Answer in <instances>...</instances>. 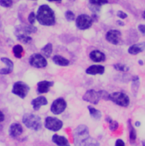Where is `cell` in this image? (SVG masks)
<instances>
[{
	"instance_id": "6da1fadb",
	"label": "cell",
	"mask_w": 145,
	"mask_h": 146,
	"mask_svg": "<svg viewBox=\"0 0 145 146\" xmlns=\"http://www.w3.org/2000/svg\"><path fill=\"white\" fill-rule=\"evenodd\" d=\"M36 18L41 25L52 26L56 23V16L55 11L48 5H40L36 12Z\"/></svg>"
},
{
	"instance_id": "7a4b0ae2",
	"label": "cell",
	"mask_w": 145,
	"mask_h": 146,
	"mask_svg": "<svg viewBox=\"0 0 145 146\" xmlns=\"http://www.w3.org/2000/svg\"><path fill=\"white\" fill-rule=\"evenodd\" d=\"M22 122L26 127L35 131H39L42 127L41 118L34 114H25L22 118Z\"/></svg>"
},
{
	"instance_id": "3957f363",
	"label": "cell",
	"mask_w": 145,
	"mask_h": 146,
	"mask_svg": "<svg viewBox=\"0 0 145 146\" xmlns=\"http://www.w3.org/2000/svg\"><path fill=\"white\" fill-rule=\"evenodd\" d=\"M109 100L116 105L123 108L128 107L130 102L129 96L126 93L121 92H115L109 94Z\"/></svg>"
},
{
	"instance_id": "277c9868",
	"label": "cell",
	"mask_w": 145,
	"mask_h": 146,
	"mask_svg": "<svg viewBox=\"0 0 145 146\" xmlns=\"http://www.w3.org/2000/svg\"><path fill=\"white\" fill-rule=\"evenodd\" d=\"M89 129L85 125H80L75 129L73 133L74 142L75 146L78 145L90 136Z\"/></svg>"
},
{
	"instance_id": "5b68a950",
	"label": "cell",
	"mask_w": 145,
	"mask_h": 146,
	"mask_svg": "<svg viewBox=\"0 0 145 146\" xmlns=\"http://www.w3.org/2000/svg\"><path fill=\"white\" fill-rule=\"evenodd\" d=\"M30 90V88L26 83L19 81L14 84L11 92L14 94L24 99L27 96Z\"/></svg>"
},
{
	"instance_id": "8992f818",
	"label": "cell",
	"mask_w": 145,
	"mask_h": 146,
	"mask_svg": "<svg viewBox=\"0 0 145 146\" xmlns=\"http://www.w3.org/2000/svg\"><path fill=\"white\" fill-rule=\"evenodd\" d=\"M29 63L31 67L36 68H43L47 66L46 58L41 54L34 53L29 58Z\"/></svg>"
},
{
	"instance_id": "52a82bcc",
	"label": "cell",
	"mask_w": 145,
	"mask_h": 146,
	"mask_svg": "<svg viewBox=\"0 0 145 146\" xmlns=\"http://www.w3.org/2000/svg\"><path fill=\"white\" fill-rule=\"evenodd\" d=\"M63 122L56 117H47L45 119V127L50 131H59L63 128Z\"/></svg>"
},
{
	"instance_id": "ba28073f",
	"label": "cell",
	"mask_w": 145,
	"mask_h": 146,
	"mask_svg": "<svg viewBox=\"0 0 145 146\" xmlns=\"http://www.w3.org/2000/svg\"><path fill=\"white\" fill-rule=\"evenodd\" d=\"M93 23L92 19L88 15L82 14L77 17L75 20L76 27L80 30H84L91 27Z\"/></svg>"
},
{
	"instance_id": "9c48e42d",
	"label": "cell",
	"mask_w": 145,
	"mask_h": 146,
	"mask_svg": "<svg viewBox=\"0 0 145 146\" xmlns=\"http://www.w3.org/2000/svg\"><path fill=\"white\" fill-rule=\"evenodd\" d=\"M67 108V102L62 97L56 99L51 106V111L55 115L62 114Z\"/></svg>"
},
{
	"instance_id": "30bf717a",
	"label": "cell",
	"mask_w": 145,
	"mask_h": 146,
	"mask_svg": "<svg viewBox=\"0 0 145 146\" xmlns=\"http://www.w3.org/2000/svg\"><path fill=\"white\" fill-rule=\"evenodd\" d=\"M83 101L93 105H97L99 102L100 97L98 93L94 89H89L87 90L82 96Z\"/></svg>"
},
{
	"instance_id": "8fae6325",
	"label": "cell",
	"mask_w": 145,
	"mask_h": 146,
	"mask_svg": "<svg viewBox=\"0 0 145 146\" xmlns=\"http://www.w3.org/2000/svg\"><path fill=\"white\" fill-rule=\"evenodd\" d=\"M122 34L117 30H110L105 34V39L111 44L118 45L121 40Z\"/></svg>"
},
{
	"instance_id": "7c38bea8",
	"label": "cell",
	"mask_w": 145,
	"mask_h": 146,
	"mask_svg": "<svg viewBox=\"0 0 145 146\" xmlns=\"http://www.w3.org/2000/svg\"><path fill=\"white\" fill-rule=\"evenodd\" d=\"M54 85L53 81L43 80L39 81L37 84V92L38 94H44L48 93L50 88Z\"/></svg>"
},
{
	"instance_id": "4fadbf2b",
	"label": "cell",
	"mask_w": 145,
	"mask_h": 146,
	"mask_svg": "<svg viewBox=\"0 0 145 146\" xmlns=\"http://www.w3.org/2000/svg\"><path fill=\"white\" fill-rule=\"evenodd\" d=\"M23 127L18 123H12L9 129V134L12 138H17L23 133Z\"/></svg>"
},
{
	"instance_id": "5bb4252c",
	"label": "cell",
	"mask_w": 145,
	"mask_h": 146,
	"mask_svg": "<svg viewBox=\"0 0 145 146\" xmlns=\"http://www.w3.org/2000/svg\"><path fill=\"white\" fill-rule=\"evenodd\" d=\"M90 59L95 63L103 62L105 60V55L99 50H93L89 54Z\"/></svg>"
},
{
	"instance_id": "9a60e30c",
	"label": "cell",
	"mask_w": 145,
	"mask_h": 146,
	"mask_svg": "<svg viewBox=\"0 0 145 146\" xmlns=\"http://www.w3.org/2000/svg\"><path fill=\"white\" fill-rule=\"evenodd\" d=\"M48 103V100L44 96H39L32 100L31 104L32 105L34 110L38 111L42 106L47 105Z\"/></svg>"
},
{
	"instance_id": "2e32d148",
	"label": "cell",
	"mask_w": 145,
	"mask_h": 146,
	"mask_svg": "<svg viewBox=\"0 0 145 146\" xmlns=\"http://www.w3.org/2000/svg\"><path fill=\"white\" fill-rule=\"evenodd\" d=\"M105 72V67L102 65H92L88 67L86 70V73L89 75L103 74Z\"/></svg>"
},
{
	"instance_id": "e0dca14e",
	"label": "cell",
	"mask_w": 145,
	"mask_h": 146,
	"mask_svg": "<svg viewBox=\"0 0 145 146\" xmlns=\"http://www.w3.org/2000/svg\"><path fill=\"white\" fill-rule=\"evenodd\" d=\"M145 50V42L134 44L129 47L128 52L132 55H136Z\"/></svg>"
},
{
	"instance_id": "ac0fdd59",
	"label": "cell",
	"mask_w": 145,
	"mask_h": 146,
	"mask_svg": "<svg viewBox=\"0 0 145 146\" xmlns=\"http://www.w3.org/2000/svg\"><path fill=\"white\" fill-rule=\"evenodd\" d=\"M52 142L58 146H71L68 139L64 136L54 134L52 138Z\"/></svg>"
},
{
	"instance_id": "d6986e66",
	"label": "cell",
	"mask_w": 145,
	"mask_h": 146,
	"mask_svg": "<svg viewBox=\"0 0 145 146\" xmlns=\"http://www.w3.org/2000/svg\"><path fill=\"white\" fill-rule=\"evenodd\" d=\"M128 127L129 130V139L131 144H134L137 140V131L133 125L132 120L129 119L128 120Z\"/></svg>"
},
{
	"instance_id": "ffe728a7",
	"label": "cell",
	"mask_w": 145,
	"mask_h": 146,
	"mask_svg": "<svg viewBox=\"0 0 145 146\" xmlns=\"http://www.w3.org/2000/svg\"><path fill=\"white\" fill-rule=\"evenodd\" d=\"M52 61L55 64L61 67H67L70 64V62L68 59L63 56L58 55H55L52 58Z\"/></svg>"
},
{
	"instance_id": "44dd1931",
	"label": "cell",
	"mask_w": 145,
	"mask_h": 146,
	"mask_svg": "<svg viewBox=\"0 0 145 146\" xmlns=\"http://www.w3.org/2000/svg\"><path fill=\"white\" fill-rule=\"evenodd\" d=\"M87 109L88 110L89 114L91 118L95 120H99L102 117V114L101 111L95 108L94 107L92 106H87Z\"/></svg>"
},
{
	"instance_id": "7402d4cb",
	"label": "cell",
	"mask_w": 145,
	"mask_h": 146,
	"mask_svg": "<svg viewBox=\"0 0 145 146\" xmlns=\"http://www.w3.org/2000/svg\"><path fill=\"white\" fill-rule=\"evenodd\" d=\"M16 30H22V31L23 32V34L26 35H30L32 34H35L38 31V28L34 25H28L25 26L23 27H19V26L18 27V29Z\"/></svg>"
},
{
	"instance_id": "603a6c76",
	"label": "cell",
	"mask_w": 145,
	"mask_h": 146,
	"mask_svg": "<svg viewBox=\"0 0 145 146\" xmlns=\"http://www.w3.org/2000/svg\"><path fill=\"white\" fill-rule=\"evenodd\" d=\"M41 52L45 58H49L51 56L53 52V45L51 43H48L45 44L42 49Z\"/></svg>"
},
{
	"instance_id": "cb8c5ba5",
	"label": "cell",
	"mask_w": 145,
	"mask_h": 146,
	"mask_svg": "<svg viewBox=\"0 0 145 146\" xmlns=\"http://www.w3.org/2000/svg\"><path fill=\"white\" fill-rule=\"evenodd\" d=\"M78 146H100V144L96 139L89 136L83 140Z\"/></svg>"
},
{
	"instance_id": "d4e9b609",
	"label": "cell",
	"mask_w": 145,
	"mask_h": 146,
	"mask_svg": "<svg viewBox=\"0 0 145 146\" xmlns=\"http://www.w3.org/2000/svg\"><path fill=\"white\" fill-rule=\"evenodd\" d=\"M132 91L134 95L135 94H137L140 85V77L138 76H133L132 77Z\"/></svg>"
},
{
	"instance_id": "484cf974",
	"label": "cell",
	"mask_w": 145,
	"mask_h": 146,
	"mask_svg": "<svg viewBox=\"0 0 145 146\" xmlns=\"http://www.w3.org/2000/svg\"><path fill=\"white\" fill-rule=\"evenodd\" d=\"M13 52L16 58L21 59L23 54L24 48L20 44H16L13 48Z\"/></svg>"
},
{
	"instance_id": "4316f807",
	"label": "cell",
	"mask_w": 145,
	"mask_h": 146,
	"mask_svg": "<svg viewBox=\"0 0 145 146\" xmlns=\"http://www.w3.org/2000/svg\"><path fill=\"white\" fill-rule=\"evenodd\" d=\"M16 37L18 40L24 44H27L32 40V38L31 36L24 34H16Z\"/></svg>"
},
{
	"instance_id": "83f0119b",
	"label": "cell",
	"mask_w": 145,
	"mask_h": 146,
	"mask_svg": "<svg viewBox=\"0 0 145 146\" xmlns=\"http://www.w3.org/2000/svg\"><path fill=\"white\" fill-rule=\"evenodd\" d=\"M113 68L117 71L127 72H128L130 70L129 67L127 65L122 64V63H116L113 65Z\"/></svg>"
},
{
	"instance_id": "f1b7e54d",
	"label": "cell",
	"mask_w": 145,
	"mask_h": 146,
	"mask_svg": "<svg viewBox=\"0 0 145 146\" xmlns=\"http://www.w3.org/2000/svg\"><path fill=\"white\" fill-rule=\"evenodd\" d=\"M89 3L91 5L100 7L108 3V0H89Z\"/></svg>"
},
{
	"instance_id": "f546056e",
	"label": "cell",
	"mask_w": 145,
	"mask_h": 146,
	"mask_svg": "<svg viewBox=\"0 0 145 146\" xmlns=\"http://www.w3.org/2000/svg\"><path fill=\"white\" fill-rule=\"evenodd\" d=\"M1 61L6 66V67L14 70V63L10 59L6 57H3L1 58Z\"/></svg>"
},
{
	"instance_id": "4dcf8cb0",
	"label": "cell",
	"mask_w": 145,
	"mask_h": 146,
	"mask_svg": "<svg viewBox=\"0 0 145 146\" xmlns=\"http://www.w3.org/2000/svg\"><path fill=\"white\" fill-rule=\"evenodd\" d=\"M108 124H109V129L110 131H111L112 132L116 131L119 127V124L117 122V121H116L112 120Z\"/></svg>"
},
{
	"instance_id": "1f68e13d",
	"label": "cell",
	"mask_w": 145,
	"mask_h": 146,
	"mask_svg": "<svg viewBox=\"0 0 145 146\" xmlns=\"http://www.w3.org/2000/svg\"><path fill=\"white\" fill-rule=\"evenodd\" d=\"M65 17L68 21L71 22L75 20V15L72 11L68 10L65 13Z\"/></svg>"
},
{
	"instance_id": "d6a6232c",
	"label": "cell",
	"mask_w": 145,
	"mask_h": 146,
	"mask_svg": "<svg viewBox=\"0 0 145 146\" xmlns=\"http://www.w3.org/2000/svg\"><path fill=\"white\" fill-rule=\"evenodd\" d=\"M98 92L100 99L102 98L105 101H109V93L108 92L104 90H100Z\"/></svg>"
},
{
	"instance_id": "836d02e7",
	"label": "cell",
	"mask_w": 145,
	"mask_h": 146,
	"mask_svg": "<svg viewBox=\"0 0 145 146\" xmlns=\"http://www.w3.org/2000/svg\"><path fill=\"white\" fill-rule=\"evenodd\" d=\"M13 4V0H0V6L3 7H10Z\"/></svg>"
},
{
	"instance_id": "e575fe53",
	"label": "cell",
	"mask_w": 145,
	"mask_h": 146,
	"mask_svg": "<svg viewBox=\"0 0 145 146\" xmlns=\"http://www.w3.org/2000/svg\"><path fill=\"white\" fill-rule=\"evenodd\" d=\"M36 19V14L34 11L31 12L28 16V21L30 23V24L31 25H34L35 23Z\"/></svg>"
},
{
	"instance_id": "d590c367",
	"label": "cell",
	"mask_w": 145,
	"mask_h": 146,
	"mask_svg": "<svg viewBox=\"0 0 145 146\" xmlns=\"http://www.w3.org/2000/svg\"><path fill=\"white\" fill-rule=\"evenodd\" d=\"M117 16L122 19H125L128 17V14L122 10H119L117 12Z\"/></svg>"
},
{
	"instance_id": "8d00e7d4",
	"label": "cell",
	"mask_w": 145,
	"mask_h": 146,
	"mask_svg": "<svg viewBox=\"0 0 145 146\" xmlns=\"http://www.w3.org/2000/svg\"><path fill=\"white\" fill-rule=\"evenodd\" d=\"M13 71V70L9 68H3L0 69V74H8L11 73Z\"/></svg>"
},
{
	"instance_id": "74e56055",
	"label": "cell",
	"mask_w": 145,
	"mask_h": 146,
	"mask_svg": "<svg viewBox=\"0 0 145 146\" xmlns=\"http://www.w3.org/2000/svg\"><path fill=\"white\" fill-rule=\"evenodd\" d=\"M115 146H125V143L121 139H118L115 142Z\"/></svg>"
},
{
	"instance_id": "f35d334b",
	"label": "cell",
	"mask_w": 145,
	"mask_h": 146,
	"mask_svg": "<svg viewBox=\"0 0 145 146\" xmlns=\"http://www.w3.org/2000/svg\"><path fill=\"white\" fill-rule=\"evenodd\" d=\"M138 29L141 33H142L143 35H145V25H139L138 26Z\"/></svg>"
},
{
	"instance_id": "ab89813d",
	"label": "cell",
	"mask_w": 145,
	"mask_h": 146,
	"mask_svg": "<svg viewBox=\"0 0 145 146\" xmlns=\"http://www.w3.org/2000/svg\"><path fill=\"white\" fill-rule=\"evenodd\" d=\"M112 120H113V119H112V118L110 116H109V115L106 116V117H105V121L106 122H107L108 123H110Z\"/></svg>"
},
{
	"instance_id": "60d3db41",
	"label": "cell",
	"mask_w": 145,
	"mask_h": 146,
	"mask_svg": "<svg viewBox=\"0 0 145 146\" xmlns=\"http://www.w3.org/2000/svg\"><path fill=\"white\" fill-rule=\"evenodd\" d=\"M5 120V115L0 110V122L4 121Z\"/></svg>"
},
{
	"instance_id": "b9f144b4",
	"label": "cell",
	"mask_w": 145,
	"mask_h": 146,
	"mask_svg": "<svg viewBox=\"0 0 145 146\" xmlns=\"http://www.w3.org/2000/svg\"><path fill=\"white\" fill-rule=\"evenodd\" d=\"M117 24L120 26H124L125 25V23L122 21H120V20H118L117 21Z\"/></svg>"
},
{
	"instance_id": "7bdbcfd3",
	"label": "cell",
	"mask_w": 145,
	"mask_h": 146,
	"mask_svg": "<svg viewBox=\"0 0 145 146\" xmlns=\"http://www.w3.org/2000/svg\"><path fill=\"white\" fill-rule=\"evenodd\" d=\"M141 122H140V121H137L135 122V123H134V126H135L136 127H140V126H141Z\"/></svg>"
},
{
	"instance_id": "ee69618b",
	"label": "cell",
	"mask_w": 145,
	"mask_h": 146,
	"mask_svg": "<svg viewBox=\"0 0 145 146\" xmlns=\"http://www.w3.org/2000/svg\"><path fill=\"white\" fill-rule=\"evenodd\" d=\"M48 1V2H58V3H61L62 0H47Z\"/></svg>"
},
{
	"instance_id": "f6af8a7d",
	"label": "cell",
	"mask_w": 145,
	"mask_h": 146,
	"mask_svg": "<svg viewBox=\"0 0 145 146\" xmlns=\"http://www.w3.org/2000/svg\"><path fill=\"white\" fill-rule=\"evenodd\" d=\"M138 64L140 65V66H143L144 65V62L142 60H139L138 61Z\"/></svg>"
},
{
	"instance_id": "bcb514c9",
	"label": "cell",
	"mask_w": 145,
	"mask_h": 146,
	"mask_svg": "<svg viewBox=\"0 0 145 146\" xmlns=\"http://www.w3.org/2000/svg\"><path fill=\"white\" fill-rule=\"evenodd\" d=\"M142 16V18H143L144 19H145V10L143 12Z\"/></svg>"
},
{
	"instance_id": "7dc6e473",
	"label": "cell",
	"mask_w": 145,
	"mask_h": 146,
	"mask_svg": "<svg viewBox=\"0 0 145 146\" xmlns=\"http://www.w3.org/2000/svg\"><path fill=\"white\" fill-rule=\"evenodd\" d=\"M141 144H142V146H145V141H142Z\"/></svg>"
},
{
	"instance_id": "c3c4849f",
	"label": "cell",
	"mask_w": 145,
	"mask_h": 146,
	"mask_svg": "<svg viewBox=\"0 0 145 146\" xmlns=\"http://www.w3.org/2000/svg\"><path fill=\"white\" fill-rule=\"evenodd\" d=\"M69 1H75V0H69Z\"/></svg>"
},
{
	"instance_id": "681fc988",
	"label": "cell",
	"mask_w": 145,
	"mask_h": 146,
	"mask_svg": "<svg viewBox=\"0 0 145 146\" xmlns=\"http://www.w3.org/2000/svg\"><path fill=\"white\" fill-rule=\"evenodd\" d=\"M32 1H36V0H32Z\"/></svg>"
}]
</instances>
